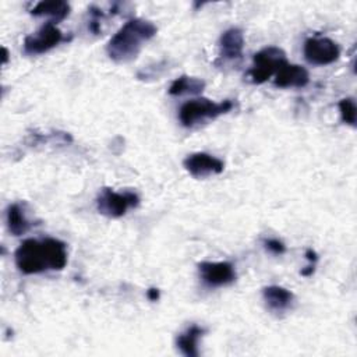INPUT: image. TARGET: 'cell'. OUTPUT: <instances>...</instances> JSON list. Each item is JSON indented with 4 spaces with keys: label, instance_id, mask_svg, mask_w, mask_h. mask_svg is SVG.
I'll return each mask as SVG.
<instances>
[{
    "label": "cell",
    "instance_id": "obj_1",
    "mask_svg": "<svg viewBox=\"0 0 357 357\" xmlns=\"http://www.w3.org/2000/svg\"><path fill=\"white\" fill-rule=\"evenodd\" d=\"M15 265L25 275L61 271L67 264L66 244L57 238H26L15 250Z\"/></svg>",
    "mask_w": 357,
    "mask_h": 357
},
{
    "label": "cell",
    "instance_id": "obj_12",
    "mask_svg": "<svg viewBox=\"0 0 357 357\" xmlns=\"http://www.w3.org/2000/svg\"><path fill=\"white\" fill-rule=\"evenodd\" d=\"M262 296L266 307L276 314L287 311L294 301L293 293L282 286H268L264 289Z\"/></svg>",
    "mask_w": 357,
    "mask_h": 357
},
{
    "label": "cell",
    "instance_id": "obj_2",
    "mask_svg": "<svg viewBox=\"0 0 357 357\" xmlns=\"http://www.w3.org/2000/svg\"><path fill=\"white\" fill-rule=\"evenodd\" d=\"M158 28L148 20L131 18L128 20L109 40L106 52L116 63H127L134 60L145 42L152 39Z\"/></svg>",
    "mask_w": 357,
    "mask_h": 357
},
{
    "label": "cell",
    "instance_id": "obj_15",
    "mask_svg": "<svg viewBox=\"0 0 357 357\" xmlns=\"http://www.w3.org/2000/svg\"><path fill=\"white\" fill-rule=\"evenodd\" d=\"M204 333H205V329L198 325L188 326L176 339V344H177L178 350L187 357H197L198 356V340L202 337Z\"/></svg>",
    "mask_w": 357,
    "mask_h": 357
},
{
    "label": "cell",
    "instance_id": "obj_6",
    "mask_svg": "<svg viewBox=\"0 0 357 357\" xmlns=\"http://www.w3.org/2000/svg\"><path fill=\"white\" fill-rule=\"evenodd\" d=\"M304 57L310 64L326 66L335 63L340 56V49L329 38L314 36L304 42Z\"/></svg>",
    "mask_w": 357,
    "mask_h": 357
},
{
    "label": "cell",
    "instance_id": "obj_4",
    "mask_svg": "<svg viewBox=\"0 0 357 357\" xmlns=\"http://www.w3.org/2000/svg\"><path fill=\"white\" fill-rule=\"evenodd\" d=\"M286 63V54L280 47H264L254 54V63L247 73V78L252 84H264L271 77H273Z\"/></svg>",
    "mask_w": 357,
    "mask_h": 357
},
{
    "label": "cell",
    "instance_id": "obj_3",
    "mask_svg": "<svg viewBox=\"0 0 357 357\" xmlns=\"http://www.w3.org/2000/svg\"><path fill=\"white\" fill-rule=\"evenodd\" d=\"M234 103L230 99L223 102H212L209 99H192L185 102L178 112L180 123L184 127H192L208 120H213L220 114H225L233 109Z\"/></svg>",
    "mask_w": 357,
    "mask_h": 357
},
{
    "label": "cell",
    "instance_id": "obj_13",
    "mask_svg": "<svg viewBox=\"0 0 357 357\" xmlns=\"http://www.w3.org/2000/svg\"><path fill=\"white\" fill-rule=\"evenodd\" d=\"M32 226H33V223L26 218L24 204L14 202V204L8 205V208H7V227H8L11 234L22 236L28 230H31Z\"/></svg>",
    "mask_w": 357,
    "mask_h": 357
},
{
    "label": "cell",
    "instance_id": "obj_14",
    "mask_svg": "<svg viewBox=\"0 0 357 357\" xmlns=\"http://www.w3.org/2000/svg\"><path fill=\"white\" fill-rule=\"evenodd\" d=\"M32 15L50 17V22L57 24L63 21L70 14V4L63 0H52V1H39L32 10Z\"/></svg>",
    "mask_w": 357,
    "mask_h": 357
},
{
    "label": "cell",
    "instance_id": "obj_9",
    "mask_svg": "<svg viewBox=\"0 0 357 357\" xmlns=\"http://www.w3.org/2000/svg\"><path fill=\"white\" fill-rule=\"evenodd\" d=\"M185 170L197 178H205L212 174H220L225 169V163L205 152H195L188 155L183 162Z\"/></svg>",
    "mask_w": 357,
    "mask_h": 357
},
{
    "label": "cell",
    "instance_id": "obj_22",
    "mask_svg": "<svg viewBox=\"0 0 357 357\" xmlns=\"http://www.w3.org/2000/svg\"><path fill=\"white\" fill-rule=\"evenodd\" d=\"M1 50H3V64H6L8 60V50L6 47H3Z\"/></svg>",
    "mask_w": 357,
    "mask_h": 357
},
{
    "label": "cell",
    "instance_id": "obj_21",
    "mask_svg": "<svg viewBox=\"0 0 357 357\" xmlns=\"http://www.w3.org/2000/svg\"><path fill=\"white\" fill-rule=\"evenodd\" d=\"M314 271H315V266H314V264H311V265L305 266L304 269H301V275L303 276H311L314 273Z\"/></svg>",
    "mask_w": 357,
    "mask_h": 357
},
{
    "label": "cell",
    "instance_id": "obj_19",
    "mask_svg": "<svg viewBox=\"0 0 357 357\" xmlns=\"http://www.w3.org/2000/svg\"><path fill=\"white\" fill-rule=\"evenodd\" d=\"M305 258H307L311 264H315V262L318 261V255H317V252H315L312 248H308V250L305 251Z\"/></svg>",
    "mask_w": 357,
    "mask_h": 357
},
{
    "label": "cell",
    "instance_id": "obj_18",
    "mask_svg": "<svg viewBox=\"0 0 357 357\" xmlns=\"http://www.w3.org/2000/svg\"><path fill=\"white\" fill-rule=\"evenodd\" d=\"M264 245H265V248H266L269 252H272V254H275V255H282V254L286 251V245H284L280 240H278V238H268V240H264Z\"/></svg>",
    "mask_w": 357,
    "mask_h": 357
},
{
    "label": "cell",
    "instance_id": "obj_17",
    "mask_svg": "<svg viewBox=\"0 0 357 357\" xmlns=\"http://www.w3.org/2000/svg\"><path fill=\"white\" fill-rule=\"evenodd\" d=\"M339 110H340V116H342V121L354 127L356 126V103L351 98H344L339 102Z\"/></svg>",
    "mask_w": 357,
    "mask_h": 357
},
{
    "label": "cell",
    "instance_id": "obj_20",
    "mask_svg": "<svg viewBox=\"0 0 357 357\" xmlns=\"http://www.w3.org/2000/svg\"><path fill=\"white\" fill-rule=\"evenodd\" d=\"M146 297L151 300V301H156L159 298V290L155 289V287H151L148 291H146Z\"/></svg>",
    "mask_w": 357,
    "mask_h": 357
},
{
    "label": "cell",
    "instance_id": "obj_11",
    "mask_svg": "<svg viewBox=\"0 0 357 357\" xmlns=\"http://www.w3.org/2000/svg\"><path fill=\"white\" fill-rule=\"evenodd\" d=\"M244 47V35L240 28H230L225 31L219 39L220 59L223 60H236L243 54Z\"/></svg>",
    "mask_w": 357,
    "mask_h": 357
},
{
    "label": "cell",
    "instance_id": "obj_7",
    "mask_svg": "<svg viewBox=\"0 0 357 357\" xmlns=\"http://www.w3.org/2000/svg\"><path fill=\"white\" fill-rule=\"evenodd\" d=\"M63 39L61 31L49 21L39 31L24 39V52L31 56L42 54L57 46Z\"/></svg>",
    "mask_w": 357,
    "mask_h": 357
},
{
    "label": "cell",
    "instance_id": "obj_8",
    "mask_svg": "<svg viewBox=\"0 0 357 357\" xmlns=\"http://www.w3.org/2000/svg\"><path fill=\"white\" fill-rule=\"evenodd\" d=\"M199 276L208 287H220L230 284L236 280V271L230 262H208L204 261L198 265Z\"/></svg>",
    "mask_w": 357,
    "mask_h": 357
},
{
    "label": "cell",
    "instance_id": "obj_16",
    "mask_svg": "<svg viewBox=\"0 0 357 357\" xmlns=\"http://www.w3.org/2000/svg\"><path fill=\"white\" fill-rule=\"evenodd\" d=\"M205 88V81L197 77H188V75H181L178 78H176L170 88H169V93L173 96H180V95H198L204 91Z\"/></svg>",
    "mask_w": 357,
    "mask_h": 357
},
{
    "label": "cell",
    "instance_id": "obj_10",
    "mask_svg": "<svg viewBox=\"0 0 357 357\" xmlns=\"http://www.w3.org/2000/svg\"><path fill=\"white\" fill-rule=\"evenodd\" d=\"M308 71L298 64L286 63L275 74V85L279 88H303L308 84Z\"/></svg>",
    "mask_w": 357,
    "mask_h": 357
},
{
    "label": "cell",
    "instance_id": "obj_5",
    "mask_svg": "<svg viewBox=\"0 0 357 357\" xmlns=\"http://www.w3.org/2000/svg\"><path fill=\"white\" fill-rule=\"evenodd\" d=\"M139 205V197L134 191L117 192L112 188H102L96 198V209L106 218H121L128 209Z\"/></svg>",
    "mask_w": 357,
    "mask_h": 357
}]
</instances>
